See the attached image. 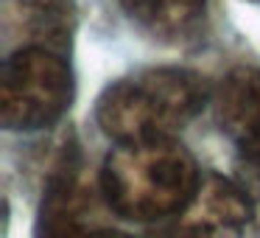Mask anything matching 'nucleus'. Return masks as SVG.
<instances>
[{
    "label": "nucleus",
    "mask_w": 260,
    "mask_h": 238,
    "mask_svg": "<svg viewBox=\"0 0 260 238\" xmlns=\"http://www.w3.org/2000/svg\"><path fill=\"white\" fill-rule=\"evenodd\" d=\"M210 101V87L185 68H151L115 81L98 98V124L115 143L162 140L190 124Z\"/></svg>",
    "instance_id": "nucleus-2"
},
{
    "label": "nucleus",
    "mask_w": 260,
    "mask_h": 238,
    "mask_svg": "<svg viewBox=\"0 0 260 238\" xmlns=\"http://www.w3.org/2000/svg\"><path fill=\"white\" fill-rule=\"evenodd\" d=\"M215 118L246 163L260 165V68H235L221 81Z\"/></svg>",
    "instance_id": "nucleus-6"
},
{
    "label": "nucleus",
    "mask_w": 260,
    "mask_h": 238,
    "mask_svg": "<svg viewBox=\"0 0 260 238\" xmlns=\"http://www.w3.org/2000/svg\"><path fill=\"white\" fill-rule=\"evenodd\" d=\"M20 9L37 45L51 48L56 53L70 45V34L76 28L73 0H20Z\"/></svg>",
    "instance_id": "nucleus-8"
},
{
    "label": "nucleus",
    "mask_w": 260,
    "mask_h": 238,
    "mask_svg": "<svg viewBox=\"0 0 260 238\" xmlns=\"http://www.w3.org/2000/svg\"><path fill=\"white\" fill-rule=\"evenodd\" d=\"M87 193L81 188V154L64 146L45 182V196L37 219V238H90L87 230Z\"/></svg>",
    "instance_id": "nucleus-5"
},
{
    "label": "nucleus",
    "mask_w": 260,
    "mask_h": 238,
    "mask_svg": "<svg viewBox=\"0 0 260 238\" xmlns=\"http://www.w3.org/2000/svg\"><path fill=\"white\" fill-rule=\"evenodd\" d=\"M73 101V73L62 53L42 45L20 48L3 65L0 118L14 132L56 124Z\"/></svg>",
    "instance_id": "nucleus-3"
},
{
    "label": "nucleus",
    "mask_w": 260,
    "mask_h": 238,
    "mask_svg": "<svg viewBox=\"0 0 260 238\" xmlns=\"http://www.w3.org/2000/svg\"><path fill=\"white\" fill-rule=\"evenodd\" d=\"M120 6L159 40H185L204 20V0H120Z\"/></svg>",
    "instance_id": "nucleus-7"
},
{
    "label": "nucleus",
    "mask_w": 260,
    "mask_h": 238,
    "mask_svg": "<svg viewBox=\"0 0 260 238\" xmlns=\"http://www.w3.org/2000/svg\"><path fill=\"white\" fill-rule=\"evenodd\" d=\"M252 216L254 207L246 188L210 174L202 176V185L176 230L185 238H243Z\"/></svg>",
    "instance_id": "nucleus-4"
},
{
    "label": "nucleus",
    "mask_w": 260,
    "mask_h": 238,
    "mask_svg": "<svg viewBox=\"0 0 260 238\" xmlns=\"http://www.w3.org/2000/svg\"><path fill=\"white\" fill-rule=\"evenodd\" d=\"M254 171V182L246 188L249 199H252V207H254V216H260V165H249Z\"/></svg>",
    "instance_id": "nucleus-9"
},
{
    "label": "nucleus",
    "mask_w": 260,
    "mask_h": 238,
    "mask_svg": "<svg viewBox=\"0 0 260 238\" xmlns=\"http://www.w3.org/2000/svg\"><path fill=\"white\" fill-rule=\"evenodd\" d=\"M90 238H132V235H126V232H115V230H98V232H92ZM168 238H185V235H182L179 230H174Z\"/></svg>",
    "instance_id": "nucleus-10"
},
{
    "label": "nucleus",
    "mask_w": 260,
    "mask_h": 238,
    "mask_svg": "<svg viewBox=\"0 0 260 238\" xmlns=\"http://www.w3.org/2000/svg\"><path fill=\"white\" fill-rule=\"evenodd\" d=\"M199 185L196 160L174 137L118 143L101 168V191L109 207L135 221L182 216Z\"/></svg>",
    "instance_id": "nucleus-1"
}]
</instances>
